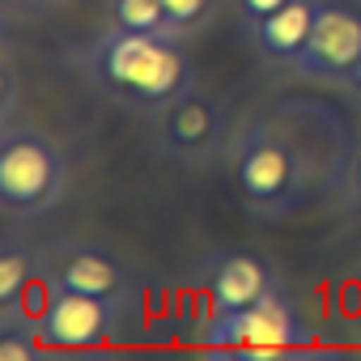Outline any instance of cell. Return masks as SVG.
I'll return each instance as SVG.
<instances>
[{
	"instance_id": "obj_1",
	"label": "cell",
	"mask_w": 361,
	"mask_h": 361,
	"mask_svg": "<svg viewBox=\"0 0 361 361\" xmlns=\"http://www.w3.org/2000/svg\"><path fill=\"white\" fill-rule=\"evenodd\" d=\"M188 39H157V35H123L102 30L73 51L77 73L94 94L123 106L128 115H161L170 102L196 90V64L183 47Z\"/></svg>"
},
{
	"instance_id": "obj_2",
	"label": "cell",
	"mask_w": 361,
	"mask_h": 361,
	"mask_svg": "<svg viewBox=\"0 0 361 361\" xmlns=\"http://www.w3.org/2000/svg\"><path fill=\"white\" fill-rule=\"evenodd\" d=\"M226 157H230L238 200L251 217L285 221V217H293L298 209L310 204V183H306L302 157L268 111L247 119L243 128H234V140H230Z\"/></svg>"
},
{
	"instance_id": "obj_3",
	"label": "cell",
	"mask_w": 361,
	"mask_h": 361,
	"mask_svg": "<svg viewBox=\"0 0 361 361\" xmlns=\"http://www.w3.org/2000/svg\"><path fill=\"white\" fill-rule=\"evenodd\" d=\"M68 196L64 149L30 123L9 119L0 132V204L13 221L47 217Z\"/></svg>"
},
{
	"instance_id": "obj_4",
	"label": "cell",
	"mask_w": 361,
	"mask_h": 361,
	"mask_svg": "<svg viewBox=\"0 0 361 361\" xmlns=\"http://www.w3.org/2000/svg\"><path fill=\"white\" fill-rule=\"evenodd\" d=\"M268 115L281 123V132L289 136V145L302 157L306 183H310V204L340 196L353 149H357V136H353L344 111L323 98H281L268 106Z\"/></svg>"
},
{
	"instance_id": "obj_5",
	"label": "cell",
	"mask_w": 361,
	"mask_h": 361,
	"mask_svg": "<svg viewBox=\"0 0 361 361\" xmlns=\"http://www.w3.org/2000/svg\"><path fill=\"white\" fill-rule=\"evenodd\" d=\"M314 340V327L306 323L293 293L281 285L255 306L209 314L200 327V344L221 357H276V353H302Z\"/></svg>"
},
{
	"instance_id": "obj_6",
	"label": "cell",
	"mask_w": 361,
	"mask_h": 361,
	"mask_svg": "<svg viewBox=\"0 0 361 361\" xmlns=\"http://www.w3.org/2000/svg\"><path fill=\"white\" fill-rule=\"evenodd\" d=\"M230 140H234L230 106L196 85L192 94L170 102L161 115H153L149 149L178 166H213L221 153H230Z\"/></svg>"
},
{
	"instance_id": "obj_7",
	"label": "cell",
	"mask_w": 361,
	"mask_h": 361,
	"mask_svg": "<svg viewBox=\"0 0 361 361\" xmlns=\"http://www.w3.org/2000/svg\"><path fill=\"white\" fill-rule=\"evenodd\" d=\"M136 314L132 302L77 293V289H43V306L35 314V327L47 348H102L123 336L128 319Z\"/></svg>"
},
{
	"instance_id": "obj_8",
	"label": "cell",
	"mask_w": 361,
	"mask_h": 361,
	"mask_svg": "<svg viewBox=\"0 0 361 361\" xmlns=\"http://www.w3.org/2000/svg\"><path fill=\"white\" fill-rule=\"evenodd\" d=\"M43 281L51 289H77V293H98V298H119V302L140 306L136 268L102 243L64 238V243L43 247Z\"/></svg>"
},
{
	"instance_id": "obj_9",
	"label": "cell",
	"mask_w": 361,
	"mask_h": 361,
	"mask_svg": "<svg viewBox=\"0 0 361 361\" xmlns=\"http://www.w3.org/2000/svg\"><path fill=\"white\" fill-rule=\"evenodd\" d=\"M196 272H200V285L209 293V314L255 306L281 289V272L247 247H213L200 255Z\"/></svg>"
},
{
	"instance_id": "obj_10",
	"label": "cell",
	"mask_w": 361,
	"mask_h": 361,
	"mask_svg": "<svg viewBox=\"0 0 361 361\" xmlns=\"http://www.w3.org/2000/svg\"><path fill=\"white\" fill-rule=\"evenodd\" d=\"M361 64V5L357 0H319L314 35L298 60V77L344 85Z\"/></svg>"
},
{
	"instance_id": "obj_11",
	"label": "cell",
	"mask_w": 361,
	"mask_h": 361,
	"mask_svg": "<svg viewBox=\"0 0 361 361\" xmlns=\"http://www.w3.org/2000/svg\"><path fill=\"white\" fill-rule=\"evenodd\" d=\"M314 18H319V0H289L285 9L268 13L264 22L243 26V39L251 43V51L264 68L298 73V60L306 56V43L314 35Z\"/></svg>"
},
{
	"instance_id": "obj_12",
	"label": "cell",
	"mask_w": 361,
	"mask_h": 361,
	"mask_svg": "<svg viewBox=\"0 0 361 361\" xmlns=\"http://www.w3.org/2000/svg\"><path fill=\"white\" fill-rule=\"evenodd\" d=\"M43 285V247L22 234H5L0 243V319H35L26 314V293Z\"/></svg>"
},
{
	"instance_id": "obj_13",
	"label": "cell",
	"mask_w": 361,
	"mask_h": 361,
	"mask_svg": "<svg viewBox=\"0 0 361 361\" xmlns=\"http://www.w3.org/2000/svg\"><path fill=\"white\" fill-rule=\"evenodd\" d=\"M102 13L111 30L123 35H157V39H183L174 26L166 0H102Z\"/></svg>"
},
{
	"instance_id": "obj_14",
	"label": "cell",
	"mask_w": 361,
	"mask_h": 361,
	"mask_svg": "<svg viewBox=\"0 0 361 361\" xmlns=\"http://www.w3.org/2000/svg\"><path fill=\"white\" fill-rule=\"evenodd\" d=\"M43 348L35 319H0V361H35Z\"/></svg>"
},
{
	"instance_id": "obj_15",
	"label": "cell",
	"mask_w": 361,
	"mask_h": 361,
	"mask_svg": "<svg viewBox=\"0 0 361 361\" xmlns=\"http://www.w3.org/2000/svg\"><path fill=\"white\" fill-rule=\"evenodd\" d=\"M166 9L174 13V26L183 39H196L213 26L217 9H221V0H166Z\"/></svg>"
},
{
	"instance_id": "obj_16",
	"label": "cell",
	"mask_w": 361,
	"mask_h": 361,
	"mask_svg": "<svg viewBox=\"0 0 361 361\" xmlns=\"http://www.w3.org/2000/svg\"><path fill=\"white\" fill-rule=\"evenodd\" d=\"M340 209L348 217L361 221V132H357V149H353V161H348V174H344V188H340Z\"/></svg>"
},
{
	"instance_id": "obj_17",
	"label": "cell",
	"mask_w": 361,
	"mask_h": 361,
	"mask_svg": "<svg viewBox=\"0 0 361 361\" xmlns=\"http://www.w3.org/2000/svg\"><path fill=\"white\" fill-rule=\"evenodd\" d=\"M289 0H234V13H238V30L243 26H251V22H264L268 13H276V9H285Z\"/></svg>"
},
{
	"instance_id": "obj_18",
	"label": "cell",
	"mask_w": 361,
	"mask_h": 361,
	"mask_svg": "<svg viewBox=\"0 0 361 361\" xmlns=\"http://www.w3.org/2000/svg\"><path fill=\"white\" fill-rule=\"evenodd\" d=\"M340 90H344V94H348V98H357V102H361V64H357V68H353V73H348V81H344V85H340Z\"/></svg>"
},
{
	"instance_id": "obj_19",
	"label": "cell",
	"mask_w": 361,
	"mask_h": 361,
	"mask_svg": "<svg viewBox=\"0 0 361 361\" xmlns=\"http://www.w3.org/2000/svg\"><path fill=\"white\" fill-rule=\"evenodd\" d=\"M13 9H47V5H56V0H9Z\"/></svg>"
}]
</instances>
